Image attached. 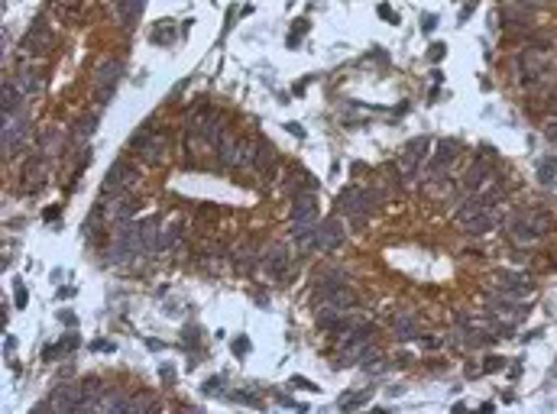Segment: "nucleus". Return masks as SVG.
<instances>
[{"label": "nucleus", "instance_id": "nucleus-1", "mask_svg": "<svg viewBox=\"0 0 557 414\" xmlns=\"http://www.w3.org/2000/svg\"><path fill=\"white\" fill-rule=\"evenodd\" d=\"M551 72V56H548V46H528L522 49L519 58H515V75H519L522 85H538L541 78H548Z\"/></svg>", "mask_w": 557, "mask_h": 414}, {"label": "nucleus", "instance_id": "nucleus-2", "mask_svg": "<svg viewBox=\"0 0 557 414\" xmlns=\"http://www.w3.org/2000/svg\"><path fill=\"white\" fill-rule=\"evenodd\" d=\"M130 146L140 152V159H146L150 165H159V162L169 156V136H166L162 130H156L152 123L140 126V133L133 136Z\"/></svg>", "mask_w": 557, "mask_h": 414}, {"label": "nucleus", "instance_id": "nucleus-3", "mask_svg": "<svg viewBox=\"0 0 557 414\" xmlns=\"http://www.w3.org/2000/svg\"><path fill=\"white\" fill-rule=\"evenodd\" d=\"M136 181H140V172H136V165H130L127 159L113 162L111 169H107V179H104V198H120V194H130V191L136 188Z\"/></svg>", "mask_w": 557, "mask_h": 414}, {"label": "nucleus", "instance_id": "nucleus-4", "mask_svg": "<svg viewBox=\"0 0 557 414\" xmlns=\"http://www.w3.org/2000/svg\"><path fill=\"white\" fill-rule=\"evenodd\" d=\"M259 263H263L266 275H269L273 282H285V279H289V269H292V256H289V249H285L282 243H273L263 249Z\"/></svg>", "mask_w": 557, "mask_h": 414}, {"label": "nucleus", "instance_id": "nucleus-5", "mask_svg": "<svg viewBox=\"0 0 557 414\" xmlns=\"http://www.w3.org/2000/svg\"><path fill=\"white\" fill-rule=\"evenodd\" d=\"M347 240V226L340 224V217H328L324 224H318V233H314V249L318 253H337Z\"/></svg>", "mask_w": 557, "mask_h": 414}, {"label": "nucleus", "instance_id": "nucleus-6", "mask_svg": "<svg viewBox=\"0 0 557 414\" xmlns=\"http://www.w3.org/2000/svg\"><path fill=\"white\" fill-rule=\"evenodd\" d=\"M85 405V388H75V386H58L52 395H49V411L56 414H68V411H81Z\"/></svg>", "mask_w": 557, "mask_h": 414}, {"label": "nucleus", "instance_id": "nucleus-7", "mask_svg": "<svg viewBox=\"0 0 557 414\" xmlns=\"http://www.w3.org/2000/svg\"><path fill=\"white\" fill-rule=\"evenodd\" d=\"M506 233H509V243L515 246V249H531L535 243H541V240H544V236H541L538 230L531 226V220H528L525 214L515 217V220L509 224V230H506Z\"/></svg>", "mask_w": 557, "mask_h": 414}, {"label": "nucleus", "instance_id": "nucleus-8", "mask_svg": "<svg viewBox=\"0 0 557 414\" xmlns=\"http://www.w3.org/2000/svg\"><path fill=\"white\" fill-rule=\"evenodd\" d=\"M117 78H120V62H117V58L104 62V65L95 72V91H97V101L101 104H107L113 97V91H117Z\"/></svg>", "mask_w": 557, "mask_h": 414}, {"label": "nucleus", "instance_id": "nucleus-9", "mask_svg": "<svg viewBox=\"0 0 557 414\" xmlns=\"http://www.w3.org/2000/svg\"><path fill=\"white\" fill-rule=\"evenodd\" d=\"M292 220H318V198H314V188L292 194Z\"/></svg>", "mask_w": 557, "mask_h": 414}, {"label": "nucleus", "instance_id": "nucleus-10", "mask_svg": "<svg viewBox=\"0 0 557 414\" xmlns=\"http://www.w3.org/2000/svg\"><path fill=\"white\" fill-rule=\"evenodd\" d=\"M49 46H52V36H49L46 23H42V19H36L19 49H23V56H36V52H42V49H49Z\"/></svg>", "mask_w": 557, "mask_h": 414}, {"label": "nucleus", "instance_id": "nucleus-11", "mask_svg": "<svg viewBox=\"0 0 557 414\" xmlns=\"http://www.w3.org/2000/svg\"><path fill=\"white\" fill-rule=\"evenodd\" d=\"M492 181V165L490 162H476L467 175H463V191H470V194H480V191H486V185Z\"/></svg>", "mask_w": 557, "mask_h": 414}, {"label": "nucleus", "instance_id": "nucleus-12", "mask_svg": "<svg viewBox=\"0 0 557 414\" xmlns=\"http://www.w3.org/2000/svg\"><path fill=\"white\" fill-rule=\"evenodd\" d=\"M499 13L506 26H528L531 23V3H525V0H506Z\"/></svg>", "mask_w": 557, "mask_h": 414}, {"label": "nucleus", "instance_id": "nucleus-13", "mask_svg": "<svg viewBox=\"0 0 557 414\" xmlns=\"http://www.w3.org/2000/svg\"><path fill=\"white\" fill-rule=\"evenodd\" d=\"M273 169H275V146L259 140L256 142V156H253V172L256 175H273Z\"/></svg>", "mask_w": 557, "mask_h": 414}, {"label": "nucleus", "instance_id": "nucleus-14", "mask_svg": "<svg viewBox=\"0 0 557 414\" xmlns=\"http://www.w3.org/2000/svg\"><path fill=\"white\" fill-rule=\"evenodd\" d=\"M236 149H240V140H236L234 133H224V140L218 142L220 165H227V169H236Z\"/></svg>", "mask_w": 557, "mask_h": 414}, {"label": "nucleus", "instance_id": "nucleus-15", "mask_svg": "<svg viewBox=\"0 0 557 414\" xmlns=\"http://www.w3.org/2000/svg\"><path fill=\"white\" fill-rule=\"evenodd\" d=\"M91 411H127V398L120 392H113V388H104Z\"/></svg>", "mask_w": 557, "mask_h": 414}, {"label": "nucleus", "instance_id": "nucleus-16", "mask_svg": "<svg viewBox=\"0 0 557 414\" xmlns=\"http://www.w3.org/2000/svg\"><path fill=\"white\" fill-rule=\"evenodd\" d=\"M396 337L398 340H415L418 337V320L415 314H408V310H402V314H396Z\"/></svg>", "mask_w": 557, "mask_h": 414}, {"label": "nucleus", "instance_id": "nucleus-17", "mask_svg": "<svg viewBox=\"0 0 557 414\" xmlns=\"http://www.w3.org/2000/svg\"><path fill=\"white\" fill-rule=\"evenodd\" d=\"M457 152H460V142H457V140H437L435 162H441V165H447V169H451L453 159H457Z\"/></svg>", "mask_w": 557, "mask_h": 414}, {"label": "nucleus", "instance_id": "nucleus-18", "mask_svg": "<svg viewBox=\"0 0 557 414\" xmlns=\"http://www.w3.org/2000/svg\"><path fill=\"white\" fill-rule=\"evenodd\" d=\"M146 7V0H117V10H120V19L123 23H136Z\"/></svg>", "mask_w": 557, "mask_h": 414}, {"label": "nucleus", "instance_id": "nucleus-19", "mask_svg": "<svg viewBox=\"0 0 557 414\" xmlns=\"http://www.w3.org/2000/svg\"><path fill=\"white\" fill-rule=\"evenodd\" d=\"M538 181L544 188L557 191V159H541L538 162Z\"/></svg>", "mask_w": 557, "mask_h": 414}, {"label": "nucleus", "instance_id": "nucleus-20", "mask_svg": "<svg viewBox=\"0 0 557 414\" xmlns=\"http://www.w3.org/2000/svg\"><path fill=\"white\" fill-rule=\"evenodd\" d=\"M23 181H26V191L36 188V181L42 185V172H39V156H33V159L23 165Z\"/></svg>", "mask_w": 557, "mask_h": 414}, {"label": "nucleus", "instance_id": "nucleus-21", "mask_svg": "<svg viewBox=\"0 0 557 414\" xmlns=\"http://www.w3.org/2000/svg\"><path fill=\"white\" fill-rule=\"evenodd\" d=\"M525 217H528L531 226H535L541 236H548V230H551V214H544V210H528Z\"/></svg>", "mask_w": 557, "mask_h": 414}, {"label": "nucleus", "instance_id": "nucleus-22", "mask_svg": "<svg viewBox=\"0 0 557 414\" xmlns=\"http://www.w3.org/2000/svg\"><path fill=\"white\" fill-rule=\"evenodd\" d=\"M369 395H373V392H369V388H366V392H357V395H344V398H340V401H337V405L344 408V411H350V408H360V405H366V401H369Z\"/></svg>", "mask_w": 557, "mask_h": 414}, {"label": "nucleus", "instance_id": "nucleus-23", "mask_svg": "<svg viewBox=\"0 0 557 414\" xmlns=\"http://www.w3.org/2000/svg\"><path fill=\"white\" fill-rule=\"evenodd\" d=\"M146 408H152V398L150 395H133V398H127V414H140V411H146Z\"/></svg>", "mask_w": 557, "mask_h": 414}, {"label": "nucleus", "instance_id": "nucleus-24", "mask_svg": "<svg viewBox=\"0 0 557 414\" xmlns=\"http://www.w3.org/2000/svg\"><path fill=\"white\" fill-rule=\"evenodd\" d=\"M17 101H19V91H13V85L3 81V113L17 110Z\"/></svg>", "mask_w": 557, "mask_h": 414}, {"label": "nucleus", "instance_id": "nucleus-25", "mask_svg": "<svg viewBox=\"0 0 557 414\" xmlns=\"http://www.w3.org/2000/svg\"><path fill=\"white\" fill-rule=\"evenodd\" d=\"M428 146H431V140H428V136H415V140L405 142V152H412V156H418V159H421V152H428Z\"/></svg>", "mask_w": 557, "mask_h": 414}, {"label": "nucleus", "instance_id": "nucleus-26", "mask_svg": "<svg viewBox=\"0 0 557 414\" xmlns=\"http://www.w3.org/2000/svg\"><path fill=\"white\" fill-rule=\"evenodd\" d=\"M172 39H175V29H172V23H159V29L152 33V42H159V46L172 42Z\"/></svg>", "mask_w": 557, "mask_h": 414}, {"label": "nucleus", "instance_id": "nucleus-27", "mask_svg": "<svg viewBox=\"0 0 557 414\" xmlns=\"http://www.w3.org/2000/svg\"><path fill=\"white\" fill-rule=\"evenodd\" d=\"M95 126H97V120L95 117H85V120L78 123V130H75V140H88L91 133H95Z\"/></svg>", "mask_w": 557, "mask_h": 414}, {"label": "nucleus", "instance_id": "nucleus-28", "mask_svg": "<svg viewBox=\"0 0 557 414\" xmlns=\"http://www.w3.org/2000/svg\"><path fill=\"white\" fill-rule=\"evenodd\" d=\"M56 7H58V13H65V17H75L81 0H56Z\"/></svg>", "mask_w": 557, "mask_h": 414}, {"label": "nucleus", "instance_id": "nucleus-29", "mask_svg": "<svg viewBox=\"0 0 557 414\" xmlns=\"http://www.w3.org/2000/svg\"><path fill=\"white\" fill-rule=\"evenodd\" d=\"M36 88H39L36 75H29V72H23V75H19V91H26V94H29V91H36Z\"/></svg>", "mask_w": 557, "mask_h": 414}, {"label": "nucleus", "instance_id": "nucleus-30", "mask_svg": "<svg viewBox=\"0 0 557 414\" xmlns=\"http://www.w3.org/2000/svg\"><path fill=\"white\" fill-rule=\"evenodd\" d=\"M544 136H548V140H551V142H554V146H557V120H551L548 126H544Z\"/></svg>", "mask_w": 557, "mask_h": 414}, {"label": "nucleus", "instance_id": "nucleus-31", "mask_svg": "<svg viewBox=\"0 0 557 414\" xmlns=\"http://www.w3.org/2000/svg\"><path fill=\"white\" fill-rule=\"evenodd\" d=\"M502 363H506V359L490 356V359H486V372H496V369H502Z\"/></svg>", "mask_w": 557, "mask_h": 414}, {"label": "nucleus", "instance_id": "nucleus-32", "mask_svg": "<svg viewBox=\"0 0 557 414\" xmlns=\"http://www.w3.org/2000/svg\"><path fill=\"white\" fill-rule=\"evenodd\" d=\"M441 347H444L441 337H425V349H441Z\"/></svg>", "mask_w": 557, "mask_h": 414}, {"label": "nucleus", "instance_id": "nucleus-33", "mask_svg": "<svg viewBox=\"0 0 557 414\" xmlns=\"http://www.w3.org/2000/svg\"><path fill=\"white\" fill-rule=\"evenodd\" d=\"M292 388H308V392H318V388H314L308 379H292Z\"/></svg>", "mask_w": 557, "mask_h": 414}, {"label": "nucleus", "instance_id": "nucleus-34", "mask_svg": "<svg viewBox=\"0 0 557 414\" xmlns=\"http://www.w3.org/2000/svg\"><path fill=\"white\" fill-rule=\"evenodd\" d=\"M234 353H236V356H243V353H250V343H246V340H236V343H234Z\"/></svg>", "mask_w": 557, "mask_h": 414}, {"label": "nucleus", "instance_id": "nucleus-35", "mask_svg": "<svg viewBox=\"0 0 557 414\" xmlns=\"http://www.w3.org/2000/svg\"><path fill=\"white\" fill-rule=\"evenodd\" d=\"M431 58H435V62H441V58H444V46H441V42H437V46H431Z\"/></svg>", "mask_w": 557, "mask_h": 414}, {"label": "nucleus", "instance_id": "nucleus-36", "mask_svg": "<svg viewBox=\"0 0 557 414\" xmlns=\"http://www.w3.org/2000/svg\"><path fill=\"white\" fill-rule=\"evenodd\" d=\"M17 308H26V292L23 288H17Z\"/></svg>", "mask_w": 557, "mask_h": 414}, {"label": "nucleus", "instance_id": "nucleus-37", "mask_svg": "<svg viewBox=\"0 0 557 414\" xmlns=\"http://www.w3.org/2000/svg\"><path fill=\"white\" fill-rule=\"evenodd\" d=\"M421 23H425V33H428V29H435V23H437V17H425V19H421Z\"/></svg>", "mask_w": 557, "mask_h": 414}, {"label": "nucleus", "instance_id": "nucleus-38", "mask_svg": "<svg viewBox=\"0 0 557 414\" xmlns=\"http://www.w3.org/2000/svg\"><path fill=\"white\" fill-rule=\"evenodd\" d=\"M289 133H295V136H305V130L298 126V123H289Z\"/></svg>", "mask_w": 557, "mask_h": 414}, {"label": "nucleus", "instance_id": "nucleus-39", "mask_svg": "<svg viewBox=\"0 0 557 414\" xmlns=\"http://www.w3.org/2000/svg\"><path fill=\"white\" fill-rule=\"evenodd\" d=\"M525 3H544V0H525Z\"/></svg>", "mask_w": 557, "mask_h": 414}]
</instances>
